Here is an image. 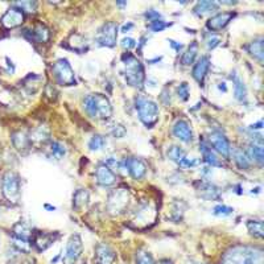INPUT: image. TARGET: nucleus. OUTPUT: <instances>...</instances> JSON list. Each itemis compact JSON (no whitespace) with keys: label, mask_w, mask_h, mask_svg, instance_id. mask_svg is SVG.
Masks as SVG:
<instances>
[{"label":"nucleus","mask_w":264,"mask_h":264,"mask_svg":"<svg viewBox=\"0 0 264 264\" xmlns=\"http://www.w3.org/2000/svg\"><path fill=\"white\" fill-rule=\"evenodd\" d=\"M24 20H25L24 12L17 7H11L4 13L0 21L3 24V27L8 28V29H12V28L20 27V25L24 23Z\"/></svg>","instance_id":"9b49d317"},{"label":"nucleus","mask_w":264,"mask_h":264,"mask_svg":"<svg viewBox=\"0 0 264 264\" xmlns=\"http://www.w3.org/2000/svg\"><path fill=\"white\" fill-rule=\"evenodd\" d=\"M87 201H89V192L86 189H78L73 197V205L75 207H81V206L86 205Z\"/></svg>","instance_id":"c756f323"},{"label":"nucleus","mask_w":264,"mask_h":264,"mask_svg":"<svg viewBox=\"0 0 264 264\" xmlns=\"http://www.w3.org/2000/svg\"><path fill=\"white\" fill-rule=\"evenodd\" d=\"M125 65L126 82L132 87H141L144 83V67L139 60L131 53H125L122 57Z\"/></svg>","instance_id":"7ed1b4c3"},{"label":"nucleus","mask_w":264,"mask_h":264,"mask_svg":"<svg viewBox=\"0 0 264 264\" xmlns=\"http://www.w3.org/2000/svg\"><path fill=\"white\" fill-rule=\"evenodd\" d=\"M51 149L52 153L55 156H57V157H64V156L66 155L65 147H64L61 143H59V141H53L51 145Z\"/></svg>","instance_id":"f704fd0d"},{"label":"nucleus","mask_w":264,"mask_h":264,"mask_svg":"<svg viewBox=\"0 0 264 264\" xmlns=\"http://www.w3.org/2000/svg\"><path fill=\"white\" fill-rule=\"evenodd\" d=\"M263 251L254 247H234L226 253L222 264H263Z\"/></svg>","instance_id":"f03ea898"},{"label":"nucleus","mask_w":264,"mask_h":264,"mask_svg":"<svg viewBox=\"0 0 264 264\" xmlns=\"http://www.w3.org/2000/svg\"><path fill=\"white\" fill-rule=\"evenodd\" d=\"M169 43H171V45L173 48H175L176 51H179L180 52V49H181V48H183V44H176V41H173V40H171V41H169Z\"/></svg>","instance_id":"c03bdc74"},{"label":"nucleus","mask_w":264,"mask_h":264,"mask_svg":"<svg viewBox=\"0 0 264 264\" xmlns=\"http://www.w3.org/2000/svg\"><path fill=\"white\" fill-rule=\"evenodd\" d=\"M197 53H198V44L197 41H193V43L189 45V48L187 49V52L183 55L181 65L191 66L192 64L195 63L196 57H197Z\"/></svg>","instance_id":"4be33fe9"},{"label":"nucleus","mask_w":264,"mask_h":264,"mask_svg":"<svg viewBox=\"0 0 264 264\" xmlns=\"http://www.w3.org/2000/svg\"><path fill=\"white\" fill-rule=\"evenodd\" d=\"M210 67V60L207 56H202L201 59L198 60L197 64L193 67V78L198 83H203V79H205L206 74L209 71Z\"/></svg>","instance_id":"dca6fc26"},{"label":"nucleus","mask_w":264,"mask_h":264,"mask_svg":"<svg viewBox=\"0 0 264 264\" xmlns=\"http://www.w3.org/2000/svg\"><path fill=\"white\" fill-rule=\"evenodd\" d=\"M233 82H234V93H235V98H237L238 101H243V99H246V94H247V91H246V86L243 79H242L241 77H238V75H234Z\"/></svg>","instance_id":"cd10ccee"},{"label":"nucleus","mask_w":264,"mask_h":264,"mask_svg":"<svg viewBox=\"0 0 264 264\" xmlns=\"http://www.w3.org/2000/svg\"><path fill=\"white\" fill-rule=\"evenodd\" d=\"M210 145H213L214 151L218 152L219 155L223 156L225 159H229L231 155V148L227 137L221 132H213L209 137Z\"/></svg>","instance_id":"9d476101"},{"label":"nucleus","mask_w":264,"mask_h":264,"mask_svg":"<svg viewBox=\"0 0 264 264\" xmlns=\"http://www.w3.org/2000/svg\"><path fill=\"white\" fill-rule=\"evenodd\" d=\"M118 39V24L114 21H107L102 25L97 35V43L101 47H115Z\"/></svg>","instance_id":"0eeeda50"},{"label":"nucleus","mask_w":264,"mask_h":264,"mask_svg":"<svg viewBox=\"0 0 264 264\" xmlns=\"http://www.w3.org/2000/svg\"><path fill=\"white\" fill-rule=\"evenodd\" d=\"M199 147H201L199 149H201L202 152L203 160L209 164L210 167H222V165H223L221 160L218 159V156L215 155V152L210 148L209 144L205 143V141H202V143L199 144Z\"/></svg>","instance_id":"f3484780"},{"label":"nucleus","mask_w":264,"mask_h":264,"mask_svg":"<svg viewBox=\"0 0 264 264\" xmlns=\"http://www.w3.org/2000/svg\"><path fill=\"white\" fill-rule=\"evenodd\" d=\"M233 157L235 164L238 165V168H241L242 171H247L250 168V157L247 156V153L242 151V149H234Z\"/></svg>","instance_id":"393cba45"},{"label":"nucleus","mask_w":264,"mask_h":264,"mask_svg":"<svg viewBox=\"0 0 264 264\" xmlns=\"http://www.w3.org/2000/svg\"><path fill=\"white\" fill-rule=\"evenodd\" d=\"M171 23H165L164 20H156L153 23H151L149 28H151V31L153 32H163L165 28L171 27Z\"/></svg>","instance_id":"e433bc0d"},{"label":"nucleus","mask_w":264,"mask_h":264,"mask_svg":"<svg viewBox=\"0 0 264 264\" xmlns=\"http://www.w3.org/2000/svg\"><path fill=\"white\" fill-rule=\"evenodd\" d=\"M167 155H168V157L172 160V161L180 164V161H181V160L187 156V153H185V151H184L183 148L177 147V145H172V147L168 149Z\"/></svg>","instance_id":"c85d7f7f"},{"label":"nucleus","mask_w":264,"mask_h":264,"mask_svg":"<svg viewBox=\"0 0 264 264\" xmlns=\"http://www.w3.org/2000/svg\"><path fill=\"white\" fill-rule=\"evenodd\" d=\"M173 135L183 143H191L193 140V131L187 121H177L173 126Z\"/></svg>","instance_id":"2eb2a0df"},{"label":"nucleus","mask_w":264,"mask_h":264,"mask_svg":"<svg viewBox=\"0 0 264 264\" xmlns=\"http://www.w3.org/2000/svg\"><path fill=\"white\" fill-rule=\"evenodd\" d=\"M136 264H156L153 258L148 251H140L136 258Z\"/></svg>","instance_id":"2f4dec72"},{"label":"nucleus","mask_w":264,"mask_h":264,"mask_svg":"<svg viewBox=\"0 0 264 264\" xmlns=\"http://www.w3.org/2000/svg\"><path fill=\"white\" fill-rule=\"evenodd\" d=\"M145 17H147L149 21H156V20H160V17H161V15H160L159 12L153 11V9H151V11H148L147 13H145Z\"/></svg>","instance_id":"79ce46f5"},{"label":"nucleus","mask_w":264,"mask_h":264,"mask_svg":"<svg viewBox=\"0 0 264 264\" xmlns=\"http://www.w3.org/2000/svg\"><path fill=\"white\" fill-rule=\"evenodd\" d=\"M95 180L102 187H111L117 183V176L106 164H101L95 169Z\"/></svg>","instance_id":"ddd939ff"},{"label":"nucleus","mask_w":264,"mask_h":264,"mask_svg":"<svg viewBox=\"0 0 264 264\" xmlns=\"http://www.w3.org/2000/svg\"><path fill=\"white\" fill-rule=\"evenodd\" d=\"M111 133L115 137H123L126 135V129L122 125H114L111 129Z\"/></svg>","instance_id":"ea45409f"},{"label":"nucleus","mask_w":264,"mask_h":264,"mask_svg":"<svg viewBox=\"0 0 264 264\" xmlns=\"http://www.w3.org/2000/svg\"><path fill=\"white\" fill-rule=\"evenodd\" d=\"M122 47L127 49V51H130V49L136 47V41L133 39H131V37H125V39L122 40Z\"/></svg>","instance_id":"a19ab883"},{"label":"nucleus","mask_w":264,"mask_h":264,"mask_svg":"<svg viewBox=\"0 0 264 264\" xmlns=\"http://www.w3.org/2000/svg\"><path fill=\"white\" fill-rule=\"evenodd\" d=\"M247 229H249L250 234L253 237L262 239L264 237V230H263V221L261 219H249L247 221Z\"/></svg>","instance_id":"b1692460"},{"label":"nucleus","mask_w":264,"mask_h":264,"mask_svg":"<svg viewBox=\"0 0 264 264\" xmlns=\"http://www.w3.org/2000/svg\"><path fill=\"white\" fill-rule=\"evenodd\" d=\"M115 261V253L107 245H99L97 247V263L113 264Z\"/></svg>","instance_id":"a211bd4d"},{"label":"nucleus","mask_w":264,"mask_h":264,"mask_svg":"<svg viewBox=\"0 0 264 264\" xmlns=\"http://www.w3.org/2000/svg\"><path fill=\"white\" fill-rule=\"evenodd\" d=\"M86 114L97 121H107L113 115V107L109 98L103 94H90L83 99Z\"/></svg>","instance_id":"f257e3e1"},{"label":"nucleus","mask_w":264,"mask_h":264,"mask_svg":"<svg viewBox=\"0 0 264 264\" xmlns=\"http://www.w3.org/2000/svg\"><path fill=\"white\" fill-rule=\"evenodd\" d=\"M135 109L137 111L139 119L144 126L152 127L159 121V107L151 99L137 97L135 99Z\"/></svg>","instance_id":"20e7f679"},{"label":"nucleus","mask_w":264,"mask_h":264,"mask_svg":"<svg viewBox=\"0 0 264 264\" xmlns=\"http://www.w3.org/2000/svg\"><path fill=\"white\" fill-rule=\"evenodd\" d=\"M83 250V245H82V239L78 234H74L69 238L67 245H66V253L65 258H64V263L65 264H74L79 259Z\"/></svg>","instance_id":"1a4fd4ad"},{"label":"nucleus","mask_w":264,"mask_h":264,"mask_svg":"<svg viewBox=\"0 0 264 264\" xmlns=\"http://www.w3.org/2000/svg\"><path fill=\"white\" fill-rule=\"evenodd\" d=\"M125 168L133 180H141L147 173V165L143 160L137 157H130L126 160Z\"/></svg>","instance_id":"f8f14e48"},{"label":"nucleus","mask_w":264,"mask_h":264,"mask_svg":"<svg viewBox=\"0 0 264 264\" xmlns=\"http://www.w3.org/2000/svg\"><path fill=\"white\" fill-rule=\"evenodd\" d=\"M198 164L197 160L195 159V157H188V156H185L181 161H180V167L181 168H193L196 167Z\"/></svg>","instance_id":"58836bf2"},{"label":"nucleus","mask_w":264,"mask_h":264,"mask_svg":"<svg viewBox=\"0 0 264 264\" xmlns=\"http://www.w3.org/2000/svg\"><path fill=\"white\" fill-rule=\"evenodd\" d=\"M49 37H51V32L41 23L35 25V28L31 32V39L36 43H47Z\"/></svg>","instance_id":"6ab92c4d"},{"label":"nucleus","mask_w":264,"mask_h":264,"mask_svg":"<svg viewBox=\"0 0 264 264\" xmlns=\"http://www.w3.org/2000/svg\"><path fill=\"white\" fill-rule=\"evenodd\" d=\"M12 143H13L16 149L24 151V149H28V148L31 147L32 141L23 132H13L12 133Z\"/></svg>","instance_id":"aec40b11"},{"label":"nucleus","mask_w":264,"mask_h":264,"mask_svg":"<svg viewBox=\"0 0 264 264\" xmlns=\"http://www.w3.org/2000/svg\"><path fill=\"white\" fill-rule=\"evenodd\" d=\"M106 145V139L102 135H94L89 140V148L90 151H102L103 147Z\"/></svg>","instance_id":"7c9ffc66"},{"label":"nucleus","mask_w":264,"mask_h":264,"mask_svg":"<svg viewBox=\"0 0 264 264\" xmlns=\"http://www.w3.org/2000/svg\"><path fill=\"white\" fill-rule=\"evenodd\" d=\"M3 196L9 202H17L20 198V180L16 173L7 172L1 180Z\"/></svg>","instance_id":"423d86ee"},{"label":"nucleus","mask_w":264,"mask_h":264,"mask_svg":"<svg viewBox=\"0 0 264 264\" xmlns=\"http://www.w3.org/2000/svg\"><path fill=\"white\" fill-rule=\"evenodd\" d=\"M52 71L55 75L56 81L59 82L60 85L63 86H73L75 85V74L74 70L71 69V65L66 59L57 60L53 66H52Z\"/></svg>","instance_id":"39448f33"},{"label":"nucleus","mask_w":264,"mask_h":264,"mask_svg":"<svg viewBox=\"0 0 264 264\" xmlns=\"http://www.w3.org/2000/svg\"><path fill=\"white\" fill-rule=\"evenodd\" d=\"M233 211V207L226 205H217L213 209V213L215 214V215H218V217H227V215H231Z\"/></svg>","instance_id":"473e14b6"},{"label":"nucleus","mask_w":264,"mask_h":264,"mask_svg":"<svg viewBox=\"0 0 264 264\" xmlns=\"http://www.w3.org/2000/svg\"><path fill=\"white\" fill-rule=\"evenodd\" d=\"M132 28H133V24H132V23L125 24V25L122 27V32H123V33H127V32L130 31V29H132Z\"/></svg>","instance_id":"37998d69"},{"label":"nucleus","mask_w":264,"mask_h":264,"mask_svg":"<svg viewBox=\"0 0 264 264\" xmlns=\"http://www.w3.org/2000/svg\"><path fill=\"white\" fill-rule=\"evenodd\" d=\"M53 241H55V238L52 237L51 234L37 233L35 235V239H33V245L37 247L39 251H44L53 243Z\"/></svg>","instance_id":"412c9836"},{"label":"nucleus","mask_w":264,"mask_h":264,"mask_svg":"<svg viewBox=\"0 0 264 264\" xmlns=\"http://www.w3.org/2000/svg\"><path fill=\"white\" fill-rule=\"evenodd\" d=\"M221 43V39L218 37L217 35H214V33H210L207 37H206V45L209 49H214L215 47H218Z\"/></svg>","instance_id":"4c0bfd02"},{"label":"nucleus","mask_w":264,"mask_h":264,"mask_svg":"<svg viewBox=\"0 0 264 264\" xmlns=\"http://www.w3.org/2000/svg\"><path fill=\"white\" fill-rule=\"evenodd\" d=\"M218 7H219V3H215V1H198L195 7V13L197 16H203L209 12L217 11Z\"/></svg>","instance_id":"5701e85b"},{"label":"nucleus","mask_w":264,"mask_h":264,"mask_svg":"<svg viewBox=\"0 0 264 264\" xmlns=\"http://www.w3.org/2000/svg\"><path fill=\"white\" fill-rule=\"evenodd\" d=\"M247 49H249L250 55L254 56L261 64L263 63V40H255V41L250 44Z\"/></svg>","instance_id":"bb28decb"},{"label":"nucleus","mask_w":264,"mask_h":264,"mask_svg":"<svg viewBox=\"0 0 264 264\" xmlns=\"http://www.w3.org/2000/svg\"><path fill=\"white\" fill-rule=\"evenodd\" d=\"M249 157H251V159L255 161V163H258L259 165H262L263 164V160H264V152H263V145L262 144H251L249 147Z\"/></svg>","instance_id":"a878e982"},{"label":"nucleus","mask_w":264,"mask_h":264,"mask_svg":"<svg viewBox=\"0 0 264 264\" xmlns=\"http://www.w3.org/2000/svg\"><path fill=\"white\" fill-rule=\"evenodd\" d=\"M15 7L20 8L23 12H35L37 8V3L36 1H17L15 3Z\"/></svg>","instance_id":"72a5a7b5"},{"label":"nucleus","mask_w":264,"mask_h":264,"mask_svg":"<svg viewBox=\"0 0 264 264\" xmlns=\"http://www.w3.org/2000/svg\"><path fill=\"white\" fill-rule=\"evenodd\" d=\"M177 93H179V98L181 101H188V99H189L191 91H189V86H188L187 82H183V83L179 86Z\"/></svg>","instance_id":"c9c22d12"},{"label":"nucleus","mask_w":264,"mask_h":264,"mask_svg":"<svg viewBox=\"0 0 264 264\" xmlns=\"http://www.w3.org/2000/svg\"><path fill=\"white\" fill-rule=\"evenodd\" d=\"M262 126H263V122H259V123H257V125H253L251 126V129H255V130H259V129H262Z\"/></svg>","instance_id":"a18cd8bd"},{"label":"nucleus","mask_w":264,"mask_h":264,"mask_svg":"<svg viewBox=\"0 0 264 264\" xmlns=\"http://www.w3.org/2000/svg\"><path fill=\"white\" fill-rule=\"evenodd\" d=\"M130 192L127 189H117L109 197V210L113 214H119L129 206Z\"/></svg>","instance_id":"6e6552de"},{"label":"nucleus","mask_w":264,"mask_h":264,"mask_svg":"<svg viewBox=\"0 0 264 264\" xmlns=\"http://www.w3.org/2000/svg\"><path fill=\"white\" fill-rule=\"evenodd\" d=\"M234 16H235L234 12H222V13H218V15H214L213 17H210L206 25H207L210 31H221L234 19Z\"/></svg>","instance_id":"4468645a"}]
</instances>
